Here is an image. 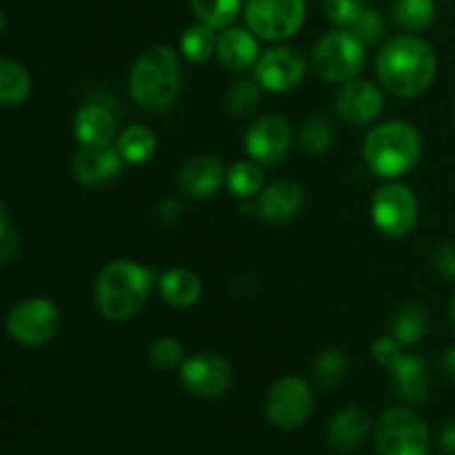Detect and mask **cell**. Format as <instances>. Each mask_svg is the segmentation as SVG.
Returning a JSON list of instances; mask_svg holds the SVG:
<instances>
[{
  "mask_svg": "<svg viewBox=\"0 0 455 455\" xmlns=\"http://www.w3.org/2000/svg\"><path fill=\"white\" fill-rule=\"evenodd\" d=\"M434 265L444 278L455 280V247L453 244H443L438 251L434 253Z\"/></svg>",
  "mask_w": 455,
  "mask_h": 455,
  "instance_id": "38",
  "label": "cell"
},
{
  "mask_svg": "<svg viewBox=\"0 0 455 455\" xmlns=\"http://www.w3.org/2000/svg\"><path fill=\"white\" fill-rule=\"evenodd\" d=\"M218 60L231 71H243L249 69L253 62H258V40L251 29H240V27H229L222 29L218 36Z\"/></svg>",
  "mask_w": 455,
  "mask_h": 455,
  "instance_id": "20",
  "label": "cell"
},
{
  "mask_svg": "<svg viewBox=\"0 0 455 455\" xmlns=\"http://www.w3.org/2000/svg\"><path fill=\"white\" fill-rule=\"evenodd\" d=\"M158 289L163 300L176 309L194 307L203 296V283H200L198 275L189 269H182V267L164 271L158 280Z\"/></svg>",
  "mask_w": 455,
  "mask_h": 455,
  "instance_id": "22",
  "label": "cell"
},
{
  "mask_svg": "<svg viewBox=\"0 0 455 455\" xmlns=\"http://www.w3.org/2000/svg\"><path fill=\"white\" fill-rule=\"evenodd\" d=\"M371 355L376 358L378 364L391 369L403 360V342L395 340L394 336H380L371 345Z\"/></svg>",
  "mask_w": 455,
  "mask_h": 455,
  "instance_id": "36",
  "label": "cell"
},
{
  "mask_svg": "<svg viewBox=\"0 0 455 455\" xmlns=\"http://www.w3.org/2000/svg\"><path fill=\"white\" fill-rule=\"evenodd\" d=\"M363 156L376 176L394 180L416 167L422 156V138L413 124L389 120L367 133Z\"/></svg>",
  "mask_w": 455,
  "mask_h": 455,
  "instance_id": "4",
  "label": "cell"
},
{
  "mask_svg": "<svg viewBox=\"0 0 455 455\" xmlns=\"http://www.w3.org/2000/svg\"><path fill=\"white\" fill-rule=\"evenodd\" d=\"M336 111L349 124H371L385 111V93L369 80L354 78L338 89Z\"/></svg>",
  "mask_w": 455,
  "mask_h": 455,
  "instance_id": "14",
  "label": "cell"
},
{
  "mask_svg": "<svg viewBox=\"0 0 455 455\" xmlns=\"http://www.w3.org/2000/svg\"><path fill=\"white\" fill-rule=\"evenodd\" d=\"M373 225L389 238L411 234L418 220V200L411 187L403 182H387L371 198Z\"/></svg>",
  "mask_w": 455,
  "mask_h": 455,
  "instance_id": "9",
  "label": "cell"
},
{
  "mask_svg": "<svg viewBox=\"0 0 455 455\" xmlns=\"http://www.w3.org/2000/svg\"><path fill=\"white\" fill-rule=\"evenodd\" d=\"M180 62L169 44H156L138 56L129 71V93L142 109L160 111L180 93Z\"/></svg>",
  "mask_w": 455,
  "mask_h": 455,
  "instance_id": "3",
  "label": "cell"
},
{
  "mask_svg": "<svg viewBox=\"0 0 455 455\" xmlns=\"http://www.w3.org/2000/svg\"><path fill=\"white\" fill-rule=\"evenodd\" d=\"M154 287V274L133 260H111L93 284L96 307L102 318L124 323L147 305Z\"/></svg>",
  "mask_w": 455,
  "mask_h": 455,
  "instance_id": "2",
  "label": "cell"
},
{
  "mask_svg": "<svg viewBox=\"0 0 455 455\" xmlns=\"http://www.w3.org/2000/svg\"><path fill=\"white\" fill-rule=\"evenodd\" d=\"M376 74L382 87L398 98H416L434 84L438 58L427 40L403 34L378 52Z\"/></svg>",
  "mask_w": 455,
  "mask_h": 455,
  "instance_id": "1",
  "label": "cell"
},
{
  "mask_svg": "<svg viewBox=\"0 0 455 455\" xmlns=\"http://www.w3.org/2000/svg\"><path fill=\"white\" fill-rule=\"evenodd\" d=\"M394 376L395 391L400 398L409 404H420L425 403L429 395V371L427 364L422 363L416 355H403L398 364L389 369Z\"/></svg>",
  "mask_w": 455,
  "mask_h": 455,
  "instance_id": "21",
  "label": "cell"
},
{
  "mask_svg": "<svg viewBox=\"0 0 455 455\" xmlns=\"http://www.w3.org/2000/svg\"><path fill=\"white\" fill-rule=\"evenodd\" d=\"M74 133L83 147H107L116 138L114 111L100 102H87L74 118Z\"/></svg>",
  "mask_w": 455,
  "mask_h": 455,
  "instance_id": "18",
  "label": "cell"
},
{
  "mask_svg": "<svg viewBox=\"0 0 455 455\" xmlns=\"http://www.w3.org/2000/svg\"><path fill=\"white\" fill-rule=\"evenodd\" d=\"M376 449L380 455H427L429 427L411 409H387L376 422Z\"/></svg>",
  "mask_w": 455,
  "mask_h": 455,
  "instance_id": "6",
  "label": "cell"
},
{
  "mask_svg": "<svg viewBox=\"0 0 455 455\" xmlns=\"http://www.w3.org/2000/svg\"><path fill=\"white\" fill-rule=\"evenodd\" d=\"M189 3L198 20L213 29H229L243 9V0H189Z\"/></svg>",
  "mask_w": 455,
  "mask_h": 455,
  "instance_id": "29",
  "label": "cell"
},
{
  "mask_svg": "<svg viewBox=\"0 0 455 455\" xmlns=\"http://www.w3.org/2000/svg\"><path fill=\"white\" fill-rule=\"evenodd\" d=\"M443 369H444V373H447V376L455 378V347H451V349H449L447 354H444Z\"/></svg>",
  "mask_w": 455,
  "mask_h": 455,
  "instance_id": "41",
  "label": "cell"
},
{
  "mask_svg": "<svg viewBox=\"0 0 455 455\" xmlns=\"http://www.w3.org/2000/svg\"><path fill=\"white\" fill-rule=\"evenodd\" d=\"M118 151L124 163L142 164L151 160V156L158 149V138L145 124H129L118 136Z\"/></svg>",
  "mask_w": 455,
  "mask_h": 455,
  "instance_id": "24",
  "label": "cell"
},
{
  "mask_svg": "<svg viewBox=\"0 0 455 455\" xmlns=\"http://www.w3.org/2000/svg\"><path fill=\"white\" fill-rule=\"evenodd\" d=\"M60 329V309L47 298H27L7 314V333L22 347H40Z\"/></svg>",
  "mask_w": 455,
  "mask_h": 455,
  "instance_id": "8",
  "label": "cell"
},
{
  "mask_svg": "<svg viewBox=\"0 0 455 455\" xmlns=\"http://www.w3.org/2000/svg\"><path fill=\"white\" fill-rule=\"evenodd\" d=\"M391 336L403 345H418L427 336V314L418 305H404L391 320Z\"/></svg>",
  "mask_w": 455,
  "mask_h": 455,
  "instance_id": "27",
  "label": "cell"
},
{
  "mask_svg": "<svg viewBox=\"0 0 455 455\" xmlns=\"http://www.w3.org/2000/svg\"><path fill=\"white\" fill-rule=\"evenodd\" d=\"M216 47H218L216 29L204 25V22L191 25L180 38L182 56H185L189 62H196V65L207 62L209 58L213 56V52H216Z\"/></svg>",
  "mask_w": 455,
  "mask_h": 455,
  "instance_id": "28",
  "label": "cell"
},
{
  "mask_svg": "<svg viewBox=\"0 0 455 455\" xmlns=\"http://www.w3.org/2000/svg\"><path fill=\"white\" fill-rule=\"evenodd\" d=\"M118 147H83L71 163V173L84 187H102L118 176L123 167Z\"/></svg>",
  "mask_w": 455,
  "mask_h": 455,
  "instance_id": "15",
  "label": "cell"
},
{
  "mask_svg": "<svg viewBox=\"0 0 455 455\" xmlns=\"http://www.w3.org/2000/svg\"><path fill=\"white\" fill-rule=\"evenodd\" d=\"M349 363H347L345 354L338 349H327L314 360V378L320 387L331 389L338 382L345 378Z\"/></svg>",
  "mask_w": 455,
  "mask_h": 455,
  "instance_id": "31",
  "label": "cell"
},
{
  "mask_svg": "<svg viewBox=\"0 0 455 455\" xmlns=\"http://www.w3.org/2000/svg\"><path fill=\"white\" fill-rule=\"evenodd\" d=\"M151 363L158 369H176L180 367L185 360H182V345L176 340V338H158V340L151 345Z\"/></svg>",
  "mask_w": 455,
  "mask_h": 455,
  "instance_id": "34",
  "label": "cell"
},
{
  "mask_svg": "<svg viewBox=\"0 0 455 455\" xmlns=\"http://www.w3.org/2000/svg\"><path fill=\"white\" fill-rule=\"evenodd\" d=\"M307 60L291 47H274L256 62V80L271 93H287L302 83Z\"/></svg>",
  "mask_w": 455,
  "mask_h": 455,
  "instance_id": "12",
  "label": "cell"
},
{
  "mask_svg": "<svg viewBox=\"0 0 455 455\" xmlns=\"http://www.w3.org/2000/svg\"><path fill=\"white\" fill-rule=\"evenodd\" d=\"M291 138V127L283 116L267 114L249 124L244 133V151L260 167H274L289 154Z\"/></svg>",
  "mask_w": 455,
  "mask_h": 455,
  "instance_id": "11",
  "label": "cell"
},
{
  "mask_svg": "<svg viewBox=\"0 0 455 455\" xmlns=\"http://www.w3.org/2000/svg\"><path fill=\"white\" fill-rule=\"evenodd\" d=\"M260 105V83H253V80H240L231 87L229 96H227V109L234 116H249L256 111V107Z\"/></svg>",
  "mask_w": 455,
  "mask_h": 455,
  "instance_id": "32",
  "label": "cell"
},
{
  "mask_svg": "<svg viewBox=\"0 0 455 455\" xmlns=\"http://www.w3.org/2000/svg\"><path fill=\"white\" fill-rule=\"evenodd\" d=\"M178 213H180V204H178L176 200H167V203L160 207V218H164V220H172Z\"/></svg>",
  "mask_w": 455,
  "mask_h": 455,
  "instance_id": "40",
  "label": "cell"
},
{
  "mask_svg": "<svg viewBox=\"0 0 455 455\" xmlns=\"http://www.w3.org/2000/svg\"><path fill=\"white\" fill-rule=\"evenodd\" d=\"M367 47L351 31L324 34L311 52V67L324 83H349L363 71Z\"/></svg>",
  "mask_w": 455,
  "mask_h": 455,
  "instance_id": "5",
  "label": "cell"
},
{
  "mask_svg": "<svg viewBox=\"0 0 455 455\" xmlns=\"http://www.w3.org/2000/svg\"><path fill=\"white\" fill-rule=\"evenodd\" d=\"M363 12L360 0H324V13L338 29H349Z\"/></svg>",
  "mask_w": 455,
  "mask_h": 455,
  "instance_id": "35",
  "label": "cell"
},
{
  "mask_svg": "<svg viewBox=\"0 0 455 455\" xmlns=\"http://www.w3.org/2000/svg\"><path fill=\"white\" fill-rule=\"evenodd\" d=\"M371 429V418L364 409L347 407L331 418L327 427V440L333 449L342 453L355 451L367 440Z\"/></svg>",
  "mask_w": 455,
  "mask_h": 455,
  "instance_id": "19",
  "label": "cell"
},
{
  "mask_svg": "<svg viewBox=\"0 0 455 455\" xmlns=\"http://www.w3.org/2000/svg\"><path fill=\"white\" fill-rule=\"evenodd\" d=\"M178 185L191 198H209L227 185V172L213 156H194L178 173Z\"/></svg>",
  "mask_w": 455,
  "mask_h": 455,
  "instance_id": "17",
  "label": "cell"
},
{
  "mask_svg": "<svg viewBox=\"0 0 455 455\" xmlns=\"http://www.w3.org/2000/svg\"><path fill=\"white\" fill-rule=\"evenodd\" d=\"M451 320H453V327H455V296H453V300H451Z\"/></svg>",
  "mask_w": 455,
  "mask_h": 455,
  "instance_id": "42",
  "label": "cell"
},
{
  "mask_svg": "<svg viewBox=\"0 0 455 455\" xmlns=\"http://www.w3.org/2000/svg\"><path fill=\"white\" fill-rule=\"evenodd\" d=\"M440 444H443L444 451L455 455V420L449 422L443 429V434H440Z\"/></svg>",
  "mask_w": 455,
  "mask_h": 455,
  "instance_id": "39",
  "label": "cell"
},
{
  "mask_svg": "<svg viewBox=\"0 0 455 455\" xmlns=\"http://www.w3.org/2000/svg\"><path fill=\"white\" fill-rule=\"evenodd\" d=\"M391 18L403 31L416 34L434 22L435 3L434 0H394Z\"/></svg>",
  "mask_w": 455,
  "mask_h": 455,
  "instance_id": "25",
  "label": "cell"
},
{
  "mask_svg": "<svg viewBox=\"0 0 455 455\" xmlns=\"http://www.w3.org/2000/svg\"><path fill=\"white\" fill-rule=\"evenodd\" d=\"M305 194L302 187L291 180H278L260 191L256 203V213L267 225H284L300 213Z\"/></svg>",
  "mask_w": 455,
  "mask_h": 455,
  "instance_id": "16",
  "label": "cell"
},
{
  "mask_svg": "<svg viewBox=\"0 0 455 455\" xmlns=\"http://www.w3.org/2000/svg\"><path fill=\"white\" fill-rule=\"evenodd\" d=\"M267 418L280 429H298L305 425L314 409V394L300 378H280L267 394Z\"/></svg>",
  "mask_w": 455,
  "mask_h": 455,
  "instance_id": "10",
  "label": "cell"
},
{
  "mask_svg": "<svg viewBox=\"0 0 455 455\" xmlns=\"http://www.w3.org/2000/svg\"><path fill=\"white\" fill-rule=\"evenodd\" d=\"M300 145L307 154L323 156L333 145V127L323 116H314L300 129Z\"/></svg>",
  "mask_w": 455,
  "mask_h": 455,
  "instance_id": "30",
  "label": "cell"
},
{
  "mask_svg": "<svg viewBox=\"0 0 455 455\" xmlns=\"http://www.w3.org/2000/svg\"><path fill=\"white\" fill-rule=\"evenodd\" d=\"M227 189L231 191V196L243 200L260 196V191L265 189V173H262L260 164L253 163V160L235 163L227 172Z\"/></svg>",
  "mask_w": 455,
  "mask_h": 455,
  "instance_id": "26",
  "label": "cell"
},
{
  "mask_svg": "<svg viewBox=\"0 0 455 455\" xmlns=\"http://www.w3.org/2000/svg\"><path fill=\"white\" fill-rule=\"evenodd\" d=\"M347 31H351L364 47H371V44H378L385 40L387 22L385 18L380 16V12L364 7V12L360 13L358 20H355Z\"/></svg>",
  "mask_w": 455,
  "mask_h": 455,
  "instance_id": "33",
  "label": "cell"
},
{
  "mask_svg": "<svg viewBox=\"0 0 455 455\" xmlns=\"http://www.w3.org/2000/svg\"><path fill=\"white\" fill-rule=\"evenodd\" d=\"M18 251V231L9 222L7 207H0V260L7 265L13 253Z\"/></svg>",
  "mask_w": 455,
  "mask_h": 455,
  "instance_id": "37",
  "label": "cell"
},
{
  "mask_svg": "<svg viewBox=\"0 0 455 455\" xmlns=\"http://www.w3.org/2000/svg\"><path fill=\"white\" fill-rule=\"evenodd\" d=\"M31 96V76L20 62L0 58V100L4 107H18Z\"/></svg>",
  "mask_w": 455,
  "mask_h": 455,
  "instance_id": "23",
  "label": "cell"
},
{
  "mask_svg": "<svg viewBox=\"0 0 455 455\" xmlns=\"http://www.w3.org/2000/svg\"><path fill=\"white\" fill-rule=\"evenodd\" d=\"M180 380L198 398H218L231 387V367L218 354H196L180 364Z\"/></svg>",
  "mask_w": 455,
  "mask_h": 455,
  "instance_id": "13",
  "label": "cell"
},
{
  "mask_svg": "<svg viewBox=\"0 0 455 455\" xmlns=\"http://www.w3.org/2000/svg\"><path fill=\"white\" fill-rule=\"evenodd\" d=\"M307 18L305 0H247L244 20L265 40H287L300 31Z\"/></svg>",
  "mask_w": 455,
  "mask_h": 455,
  "instance_id": "7",
  "label": "cell"
}]
</instances>
